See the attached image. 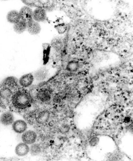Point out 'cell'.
Segmentation results:
<instances>
[{
  "mask_svg": "<svg viewBox=\"0 0 133 161\" xmlns=\"http://www.w3.org/2000/svg\"><path fill=\"white\" fill-rule=\"evenodd\" d=\"M11 101L13 105L16 108L24 110L30 106L33 99L31 96L27 91L18 90L13 93Z\"/></svg>",
  "mask_w": 133,
  "mask_h": 161,
  "instance_id": "6da1fadb",
  "label": "cell"
},
{
  "mask_svg": "<svg viewBox=\"0 0 133 161\" xmlns=\"http://www.w3.org/2000/svg\"><path fill=\"white\" fill-rule=\"evenodd\" d=\"M47 18L46 9L41 6L36 7L33 10L32 19L39 23L44 22Z\"/></svg>",
  "mask_w": 133,
  "mask_h": 161,
  "instance_id": "7a4b0ae2",
  "label": "cell"
},
{
  "mask_svg": "<svg viewBox=\"0 0 133 161\" xmlns=\"http://www.w3.org/2000/svg\"><path fill=\"white\" fill-rule=\"evenodd\" d=\"M1 86H5L13 91L17 90L19 85V80L14 76H8L3 80Z\"/></svg>",
  "mask_w": 133,
  "mask_h": 161,
  "instance_id": "3957f363",
  "label": "cell"
},
{
  "mask_svg": "<svg viewBox=\"0 0 133 161\" xmlns=\"http://www.w3.org/2000/svg\"><path fill=\"white\" fill-rule=\"evenodd\" d=\"M27 31L31 35H38L41 32V25L32 19L27 22Z\"/></svg>",
  "mask_w": 133,
  "mask_h": 161,
  "instance_id": "277c9868",
  "label": "cell"
},
{
  "mask_svg": "<svg viewBox=\"0 0 133 161\" xmlns=\"http://www.w3.org/2000/svg\"><path fill=\"white\" fill-rule=\"evenodd\" d=\"M37 136L35 131L29 130L22 133V142L27 145H31L35 143L36 141Z\"/></svg>",
  "mask_w": 133,
  "mask_h": 161,
  "instance_id": "5b68a950",
  "label": "cell"
},
{
  "mask_svg": "<svg viewBox=\"0 0 133 161\" xmlns=\"http://www.w3.org/2000/svg\"><path fill=\"white\" fill-rule=\"evenodd\" d=\"M35 80L33 74L31 73L23 75L19 79V85L23 87L27 88L32 85Z\"/></svg>",
  "mask_w": 133,
  "mask_h": 161,
  "instance_id": "8992f818",
  "label": "cell"
},
{
  "mask_svg": "<svg viewBox=\"0 0 133 161\" xmlns=\"http://www.w3.org/2000/svg\"><path fill=\"white\" fill-rule=\"evenodd\" d=\"M51 92L49 89L43 88L40 89L37 92L36 97L37 99L42 102H46L51 100Z\"/></svg>",
  "mask_w": 133,
  "mask_h": 161,
  "instance_id": "52a82bcc",
  "label": "cell"
},
{
  "mask_svg": "<svg viewBox=\"0 0 133 161\" xmlns=\"http://www.w3.org/2000/svg\"><path fill=\"white\" fill-rule=\"evenodd\" d=\"M13 130L16 133L22 134L27 130V125L25 121L18 119L14 121L12 124Z\"/></svg>",
  "mask_w": 133,
  "mask_h": 161,
  "instance_id": "ba28073f",
  "label": "cell"
},
{
  "mask_svg": "<svg viewBox=\"0 0 133 161\" xmlns=\"http://www.w3.org/2000/svg\"><path fill=\"white\" fill-rule=\"evenodd\" d=\"M32 12L33 10L30 6L26 5L23 6L19 11L20 19L28 22L32 19Z\"/></svg>",
  "mask_w": 133,
  "mask_h": 161,
  "instance_id": "9c48e42d",
  "label": "cell"
},
{
  "mask_svg": "<svg viewBox=\"0 0 133 161\" xmlns=\"http://www.w3.org/2000/svg\"><path fill=\"white\" fill-rule=\"evenodd\" d=\"M14 116L10 112H6L2 114L0 117V123L4 126H8L14 122Z\"/></svg>",
  "mask_w": 133,
  "mask_h": 161,
  "instance_id": "30bf717a",
  "label": "cell"
},
{
  "mask_svg": "<svg viewBox=\"0 0 133 161\" xmlns=\"http://www.w3.org/2000/svg\"><path fill=\"white\" fill-rule=\"evenodd\" d=\"M30 147L28 145L23 142H21L16 146L15 153L19 157H24L30 153Z\"/></svg>",
  "mask_w": 133,
  "mask_h": 161,
  "instance_id": "8fae6325",
  "label": "cell"
},
{
  "mask_svg": "<svg viewBox=\"0 0 133 161\" xmlns=\"http://www.w3.org/2000/svg\"><path fill=\"white\" fill-rule=\"evenodd\" d=\"M27 22L20 19L16 23L13 24V29L16 33L21 34L27 31Z\"/></svg>",
  "mask_w": 133,
  "mask_h": 161,
  "instance_id": "7c38bea8",
  "label": "cell"
},
{
  "mask_svg": "<svg viewBox=\"0 0 133 161\" xmlns=\"http://www.w3.org/2000/svg\"><path fill=\"white\" fill-rule=\"evenodd\" d=\"M50 116V114L49 112L47 110H43L39 112L36 115V120L39 124H44L48 121Z\"/></svg>",
  "mask_w": 133,
  "mask_h": 161,
  "instance_id": "4fadbf2b",
  "label": "cell"
},
{
  "mask_svg": "<svg viewBox=\"0 0 133 161\" xmlns=\"http://www.w3.org/2000/svg\"><path fill=\"white\" fill-rule=\"evenodd\" d=\"M6 18L9 23L12 24L16 23L20 19L19 11L15 9L11 10L7 13Z\"/></svg>",
  "mask_w": 133,
  "mask_h": 161,
  "instance_id": "5bb4252c",
  "label": "cell"
},
{
  "mask_svg": "<svg viewBox=\"0 0 133 161\" xmlns=\"http://www.w3.org/2000/svg\"><path fill=\"white\" fill-rule=\"evenodd\" d=\"M48 74V70L46 68L42 67L36 71L33 75L35 79L37 81H42L47 77Z\"/></svg>",
  "mask_w": 133,
  "mask_h": 161,
  "instance_id": "9a60e30c",
  "label": "cell"
},
{
  "mask_svg": "<svg viewBox=\"0 0 133 161\" xmlns=\"http://www.w3.org/2000/svg\"><path fill=\"white\" fill-rule=\"evenodd\" d=\"M14 93L13 91L5 86H1L0 87V96L5 100L11 99Z\"/></svg>",
  "mask_w": 133,
  "mask_h": 161,
  "instance_id": "2e32d148",
  "label": "cell"
},
{
  "mask_svg": "<svg viewBox=\"0 0 133 161\" xmlns=\"http://www.w3.org/2000/svg\"><path fill=\"white\" fill-rule=\"evenodd\" d=\"M51 47L57 53H60L63 48V43L62 40L59 38H55L52 40L51 44Z\"/></svg>",
  "mask_w": 133,
  "mask_h": 161,
  "instance_id": "e0dca14e",
  "label": "cell"
},
{
  "mask_svg": "<svg viewBox=\"0 0 133 161\" xmlns=\"http://www.w3.org/2000/svg\"><path fill=\"white\" fill-rule=\"evenodd\" d=\"M81 65L78 61H72L69 62L66 66V69L70 71H75L80 67Z\"/></svg>",
  "mask_w": 133,
  "mask_h": 161,
  "instance_id": "ac0fdd59",
  "label": "cell"
},
{
  "mask_svg": "<svg viewBox=\"0 0 133 161\" xmlns=\"http://www.w3.org/2000/svg\"><path fill=\"white\" fill-rule=\"evenodd\" d=\"M30 148V152L33 155H36L41 152V148L38 144L34 143L31 144Z\"/></svg>",
  "mask_w": 133,
  "mask_h": 161,
  "instance_id": "d6986e66",
  "label": "cell"
},
{
  "mask_svg": "<svg viewBox=\"0 0 133 161\" xmlns=\"http://www.w3.org/2000/svg\"><path fill=\"white\" fill-rule=\"evenodd\" d=\"M57 29L60 33L63 34L66 31L67 29V26L65 24H60L57 26Z\"/></svg>",
  "mask_w": 133,
  "mask_h": 161,
  "instance_id": "ffe728a7",
  "label": "cell"
},
{
  "mask_svg": "<svg viewBox=\"0 0 133 161\" xmlns=\"http://www.w3.org/2000/svg\"><path fill=\"white\" fill-rule=\"evenodd\" d=\"M69 130V127L67 125H63L61 127L60 131L63 133H65L68 132Z\"/></svg>",
  "mask_w": 133,
  "mask_h": 161,
  "instance_id": "44dd1931",
  "label": "cell"
}]
</instances>
